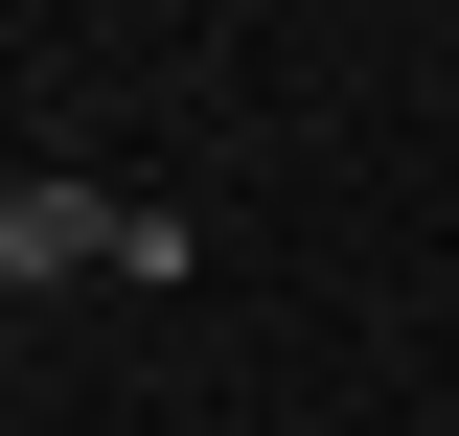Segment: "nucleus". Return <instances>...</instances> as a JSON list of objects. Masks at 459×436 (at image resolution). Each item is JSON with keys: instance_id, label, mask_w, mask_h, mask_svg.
Here are the masks:
<instances>
[{"instance_id": "nucleus-1", "label": "nucleus", "mask_w": 459, "mask_h": 436, "mask_svg": "<svg viewBox=\"0 0 459 436\" xmlns=\"http://www.w3.org/2000/svg\"><path fill=\"white\" fill-rule=\"evenodd\" d=\"M138 230H161V207H115V184H0V275H23V299L138 275Z\"/></svg>"}]
</instances>
